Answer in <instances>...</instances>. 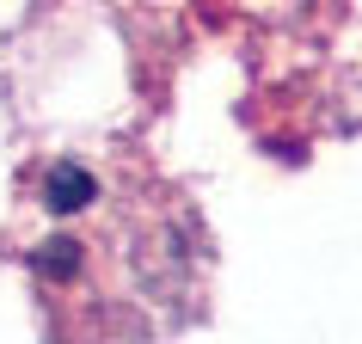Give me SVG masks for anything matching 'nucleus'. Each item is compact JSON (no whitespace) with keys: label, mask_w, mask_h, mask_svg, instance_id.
Segmentation results:
<instances>
[{"label":"nucleus","mask_w":362,"mask_h":344,"mask_svg":"<svg viewBox=\"0 0 362 344\" xmlns=\"http://www.w3.org/2000/svg\"><path fill=\"white\" fill-rule=\"evenodd\" d=\"M86 197H93V178H86L80 166H68V172L49 178V203H56V210H74V203H86Z\"/></svg>","instance_id":"obj_1"}]
</instances>
